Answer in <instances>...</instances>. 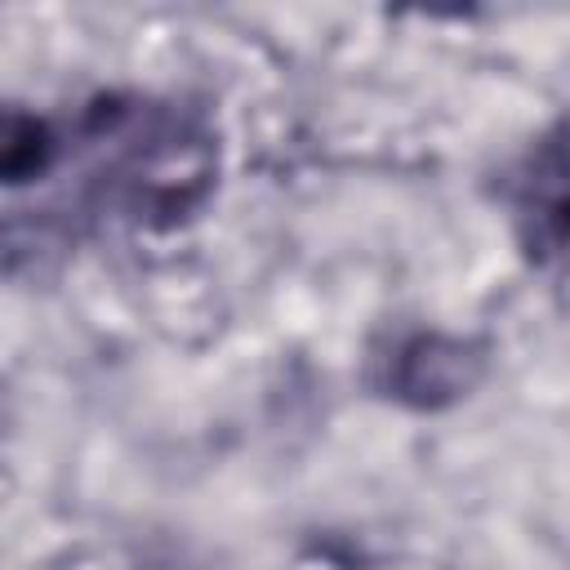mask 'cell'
<instances>
[{"label":"cell","mask_w":570,"mask_h":570,"mask_svg":"<svg viewBox=\"0 0 570 570\" xmlns=\"http://www.w3.org/2000/svg\"><path fill=\"white\" fill-rule=\"evenodd\" d=\"M53 129L27 107L0 102V187L31 183L53 165Z\"/></svg>","instance_id":"obj_3"},{"label":"cell","mask_w":570,"mask_h":570,"mask_svg":"<svg viewBox=\"0 0 570 570\" xmlns=\"http://www.w3.org/2000/svg\"><path fill=\"white\" fill-rule=\"evenodd\" d=\"M561 142L548 138L543 151L530 156L525 165V183H521V223L530 227V245H543L557 254L561 245Z\"/></svg>","instance_id":"obj_2"},{"label":"cell","mask_w":570,"mask_h":570,"mask_svg":"<svg viewBox=\"0 0 570 570\" xmlns=\"http://www.w3.org/2000/svg\"><path fill=\"white\" fill-rule=\"evenodd\" d=\"M485 352L459 334H414L387 361V392L414 410H441L476 387Z\"/></svg>","instance_id":"obj_1"}]
</instances>
